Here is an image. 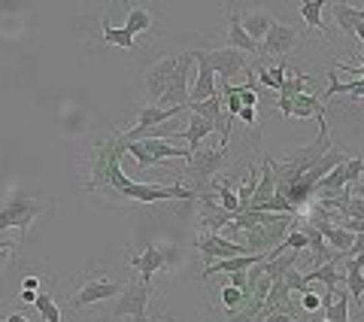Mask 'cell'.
<instances>
[{
    "label": "cell",
    "mask_w": 364,
    "mask_h": 322,
    "mask_svg": "<svg viewBox=\"0 0 364 322\" xmlns=\"http://www.w3.org/2000/svg\"><path fill=\"white\" fill-rule=\"evenodd\" d=\"M222 310L225 313H237L246 301H249V292L246 289H234V286H222Z\"/></svg>",
    "instance_id": "f1b7e54d"
},
{
    "label": "cell",
    "mask_w": 364,
    "mask_h": 322,
    "mask_svg": "<svg viewBox=\"0 0 364 322\" xmlns=\"http://www.w3.org/2000/svg\"><path fill=\"white\" fill-rule=\"evenodd\" d=\"M237 95H240L243 107H255V103H258V91L252 85H237Z\"/></svg>",
    "instance_id": "e575fe53"
},
{
    "label": "cell",
    "mask_w": 364,
    "mask_h": 322,
    "mask_svg": "<svg viewBox=\"0 0 364 322\" xmlns=\"http://www.w3.org/2000/svg\"><path fill=\"white\" fill-rule=\"evenodd\" d=\"M306 286L310 283H322L325 292H337L340 289V261H328V264H318L310 274H304Z\"/></svg>",
    "instance_id": "ffe728a7"
},
{
    "label": "cell",
    "mask_w": 364,
    "mask_h": 322,
    "mask_svg": "<svg viewBox=\"0 0 364 322\" xmlns=\"http://www.w3.org/2000/svg\"><path fill=\"white\" fill-rule=\"evenodd\" d=\"M188 107H155V103H146V107L140 110V116H136V125L131 131H122L116 140L119 143H136V140H143V134L146 131H152L158 128V125H167V122H173L176 116H182Z\"/></svg>",
    "instance_id": "5b68a950"
},
{
    "label": "cell",
    "mask_w": 364,
    "mask_h": 322,
    "mask_svg": "<svg viewBox=\"0 0 364 322\" xmlns=\"http://www.w3.org/2000/svg\"><path fill=\"white\" fill-rule=\"evenodd\" d=\"M191 55H195V52H191ZM195 61H198L200 67H198L195 85L188 88V103H200V100H210L213 95H219V88H215V73L207 67V61H200L198 55H195Z\"/></svg>",
    "instance_id": "2e32d148"
},
{
    "label": "cell",
    "mask_w": 364,
    "mask_h": 322,
    "mask_svg": "<svg viewBox=\"0 0 364 322\" xmlns=\"http://www.w3.org/2000/svg\"><path fill=\"white\" fill-rule=\"evenodd\" d=\"M0 249H16L13 240H0Z\"/></svg>",
    "instance_id": "bcb514c9"
},
{
    "label": "cell",
    "mask_w": 364,
    "mask_h": 322,
    "mask_svg": "<svg viewBox=\"0 0 364 322\" xmlns=\"http://www.w3.org/2000/svg\"><path fill=\"white\" fill-rule=\"evenodd\" d=\"M122 152H131L134 158H136V165L140 167H161V161H155L146 149L140 146V143H122Z\"/></svg>",
    "instance_id": "f546056e"
},
{
    "label": "cell",
    "mask_w": 364,
    "mask_h": 322,
    "mask_svg": "<svg viewBox=\"0 0 364 322\" xmlns=\"http://www.w3.org/2000/svg\"><path fill=\"white\" fill-rule=\"evenodd\" d=\"M13 256H16V249H0V271H4L6 264L13 261Z\"/></svg>",
    "instance_id": "ab89813d"
},
{
    "label": "cell",
    "mask_w": 364,
    "mask_h": 322,
    "mask_svg": "<svg viewBox=\"0 0 364 322\" xmlns=\"http://www.w3.org/2000/svg\"><path fill=\"white\" fill-rule=\"evenodd\" d=\"M322 322H328V319H322Z\"/></svg>",
    "instance_id": "c3c4849f"
},
{
    "label": "cell",
    "mask_w": 364,
    "mask_h": 322,
    "mask_svg": "<svg viewBox=\"0 0 364 322\" xmlns=\"http://www.w3.org/2000/svg\"><path fill=\"white\" fill-rule=\"evenodd\" d=\"M225 152H228V146L219 143V146H213V149H195L191 152V158L186 161V177L195 182V186H207V182L219 174V167L225 165Z\"/></svg>",
    "instance_id": "277c9868"
},
{
    "label": "cell",
    "mask_w": 364,
    "mask_h": 322,
    "mask_svg": "<svg viewBox=\"0 0 364 322\" xmlns=\"http://www.w3.org/2000/svg\"><path fill=\"white\" fill-rule=\"evenodd\" d=\"M352 256H364V234H355V244H352V249L346 252V259H352Z\"/></svg>",
    "instance_id": "74e56055"
},
{
    "label": "cell",
    "mask_w": 364,
    "mask_h": 322,
    "mask_svg": "<svg viewBox=\"0 0 364 322\" xmlns=\"http://www.w3.org/2000/svg\"><path fill=\"white\" fill-rule=\"evenodd\" d=\"M337 71H343V73L355 76V79H364V52H361V64H358V67H352V64H343V61H340V64H337Z\"/></svg>",
    "instance_id": "d590c367"
},
{
    "label": "cell",
    "mask_w": 364,
    "mask_h": 322,
    "mask_svg": "<svg viewBox=\"0 0 364 322\" xmlns=\"http://www.w3.org/2000/svg\"><path fill=\"white\" fill-rule=\"evenodd\" d=\"M195 246L200 249V256H203V264H215V261H225V259H237V256H252V252H246L243 244H231L228 237L222 234H207L203 232L198 240H195Z\"/></svg>",
    "instance_id": "ba28073f"
},
{
    "label": "cell",
    "mask_w": 364,
    "mask_h": 322,
    "mask_svg": "<svg viewBox=\"0 0 364 322\" xmlns=\"http://www.w3.org/2000/svg\"><path fill=\"white\" fill-rule=\"evenodd\" d=\"M124 286L119 280H109V277H95V280H88L79 286V292L73 298V307L76 310H85L91 304H97V301H109V298H116L122 295Z\"/></svg>",
    "instance_id": "30bf717a"
},
{
    "label": "cell",
    "mask_w": 364,
    "mask_h": 322,
    "mask_svg": "<svg viewBox=\"0 0 364 322\" xmlns=\"http://www.w3.org/2000/svg\"><path fill=\"white\" fill-rule=\"evenodd\" d=\"M237 119H240L243 125H249V128H255V125H258V113H255V107H243Z\"/></svg>",
    "instance_id": "8d00e7d4"
},
{
    "label": "cell",
    "mask_w": 364,
    "mask_h": 322,
    "mask_svg": "<svg viewBox=\"0 0 364 322\" xmlns=\"http://www.w3.org/2000/svg\"><path fill=\"white\" fill-rule=\"evenodd\" d=\"M277 110L282 113V119H322V116H328L325 103L318 100L310 88H306L304 95H294V98H279Z\"/></svg>",
    "instance_id": "9c48e42d"
},
{
    "label": "cell",
    "mask_w": 364,
    "mask_h": 322,
    "mask_svg": "<svg viewBox=\"0 0 364 322\" xmlns=\"http://www.w3.org/2000/svg\"><path fill=\"white\" fill-rule=\"evenodd\" d=\"M301 307L306 310V313H316V310H322V295H316L313 289L301 295Z\"/></svg>",
    "instance_id": "836d02e7"
},
{
    "label": "cell",
    "mask_w": 364,
    "mask_h": 322,
    "mask_svg": "<svg viewBox=\"0 0 364 322\" xmlns=\"http://www.w3.org/2000/svg\"><path fill=\"white\" fill-rule=\"evenodd\" d=\"M361 174H364V158H349L346 161V182L349 186H355L361 180Z\"/></svg>",
    "instance_id": "d6a6232c"
},
{
    "label": "cell",
    "mask_w": 364,
    "mask_h": 322,
    "mask_svg": "<svg viewBox=\"0 0 364 322\" xmlns=\"http://www.w3.org/2000/svg\"><path fill=\"white\" fill-rule=\"evenodd\" d=\"M210 134H215L210 122H203L200 116H191V119H188V128L176 131L173 140H186V143H188V149H191V152H195V149H200V143L207 140Z\"/></svg>",
    "instance_id": "d6986e66"
},
{
    "label": "cell",
    "mask_w": 364,
    "mask_h": 322,
    "mask_svg": "<svg viewBox=\"0 0 364 322\" xmlns=\"http://www.w3.org/2000/svg\"><path fill=\"white\" fill-rule=\"evenodd\" d=\"M294 46H298V31H291L289 25L273 21V28L267 31V37L261 40V52H264L267 58H282V55H289Z\"/></svg>",
    "instance_id": "8fae6325"
},
{
    "label": "cell",
    "mask_w": 364,
    "mask_h": 322,
    "mask_svg": "<svg viewBox=\"0 0 364 322\" xmlns=\"http://www.w3.org/2000/svg\"><path fill=\"white\" fill-rule=\"evenodd\" d=\"M195 55L200 61H207V67L213 73H219V83H231L237 73L249 71L246 67V55L225 46V49H195Z\"/></svg>",
    "instance_id": "8992f818"
},
{
    "label": "cell",
    "mask_w": 364,
    "mask_h": 322,
    "mask_svg": "<svg viewBox=\"0 0 364 322\" xmlns=\"http://www.w3.org/2000/svg\"><path fill=\"white\" fill-rule=\"evenodd\" d=\"M188 113L191 116H200L203 122H210L213 125V131H222V143L228 146V137H231V128L222 122V95H213L210 100H200V103H188Z\"/></svg>",
    "instance_id": "5bb4252c"
},
{
    "label": "cell",
    "mask_w": 364,
    "mask_h": 322,
    "mask_svg": "<svg viewBox=\"0 0 364 322\" xmlns=\"http://www.w3.org/2000/svg\"><path fill=\"white\" fill-rule=\"evenodd\" d=\"M128 264H131L136 274H140V280H143V283H152L155 274L167 268V256H164V252L158 249L155 244H146V249H143V252H136V256H131Z\"/></svg>",
    "instance_id": "4fadbf2b"
},
{
    "label": "cell",
    "mask_w": 364,
    "mask_h": 322,
    "mask_svg": "<svg viewBox=\"0 0 364 322\" xmlns=\"http://www.w3.org/2000/svg\"><path fill=\"white\" fill-rule=\"evenodd\" d=\"M124 31L131 33V37H136V33H146L152 28V16H149V9L146 6H134L131 13H128V19H124V25H122Z\"/></svg>",
    "instance_id": "4316f807"
},
{
    "label": "cell",
    "mask_w": 364,
    "mask_h": 322,
    "mask_svg": "<svg viewBox=\"0 0 364 322\" xmlns=\"http://www.w3.org/2000/svg\"><path fill=\"white\" fill-rule=\"evenodd\" d=\"M358 182H361V186H364V174H361V180H358Z\"/></svg>",
    "instance_id": "7dc6e473"
},
{
    "label": "cell",
    "mask_w": 364,
    "mask_h": 322,
    "mask_svg": "<svg viewBox=\"0 0 364 322\" xmlns=\"http://www.w3.org/2000/svg\"><path fill=\"white\" fill-rule=\"evenodd\" d=\"M33 307H37V313H40L46 322H64V319H61V307L55 304V298L49 295V289H40V292H37V301H33Z\"/></svg>",
    "instance_id": "83f0119b"
},
{
    "label": "cell",
    "mask_w": 364,
    "mask_h": 322,
    "mask_svg": "<svg viewBox=\"0 0 364 322\" xmlns=\"http://www.w3.org/2000/svg\"><path fill=\"white\" fill-rule=\"evenodd\" d=\"M325 9H328V0H304V4H301V19H304V25L313 28V31H318L322 37H328V28H325V21H322Z\"/></svg>",
    "instance_id": "7402d4cb"
},
{
    "label": "cell",
    "mask_w": 364,
    "mask_h": 322,
    "mask_svg": "<svg viewBox=\"0 0 364 322\" xmlns=\"http://www.w3.org/2000/svg\"><path fill=\"white\" fill-rule=\"evenodd\" d=\"M282 283H286L289 286V292L294 295V292H298V295H304V292H310V286H306V280H304V274L298 271V268H291L289 274H286V277H282Z\"/></svg>",
    "instance_id": "4dcf8cb0"
},
{
    "label": "cell",
    "mask_w": 364,
    "mask_h": 322,
    "mask_svg": "<svg viewBox=\"0 0 364 322\" xmlns=\"http://www.w3.org/2000/svg\"><path fill=\"white\" fill-rule=\"evenodd\" d=\"M173 67H176V58L173 55H167V58H161V61H155L149 71L143 73V85H146V91H149V98H152V103H158L164 98V91H167V83H170V73H173Z\"/></svg>",
    "instance_id": "7c38bea8"
},
{
    "label": "cell",
    "mask_w": 364,
    "mask_h": 322,
    "mask_svg": "<svg viewBox=\"0 0 364 322\" xmlns=\"http://www.w3.org/2000/svg\"><path fill=\"white\" fill-rule=\"evenodd\" d=\"M213 192H215V194H213L215 204H219L225 213H231V216L240 213V201H237V192L231 189V182H228V180H219V182H215V189H213Z\"/></svg>",
    "instance_id": "d4e9b609"
},
{
    "label": "cell",
    "mask_w": 364,
    "mask_h": 322,
    "mask_svg": "<svg viewBox=\"0 0 364 322\" xmlns=\"http://www.w3.org/2000/svg\"><path fill=\"white\" fill-rule=\"evenodd\" d=\"M352 33H355V40H358V43H364V21H361V25L352 28Z\"/></svg>",
    "instance_id": "7bdbcfd3"
},
{
    "label": "cell",
    "mask_w": 364,
    "mask_h": 322,
    "mask_svg": "<svg viewBox=\"0 0 364 322\" xmlns=\"http://www.w3.org/2000/svg\"><path fill=\"white\" fill-rule=\"evenodd\" d=\"M340 219H364V198H355V194H352L349 204L340 210Z\"/></svg>",
    "instance_id": "1f68e13d"
},
{
    "label": "cell",
    "mask_w": 364,
    "mask_h": 322,
    "mask_svg": "<svg viewBox=\"0 0 364 322\" xmlns=\"http://www.w3.org/2000/svg\"><path fill=\"white\" fill-rule=\"evenodd\" d=\"M267 256H258V252H252V256H237V259H225V261H215L210 264V268L200 271V277H213V274H237V271H249L252 264H261Z\"/></svg>",
    "instance_id": "ac0fdd59"
},
{
    "label": "cell",
    "mask_w": 364,
    "mask_h": 322,
    "mask_svg": "<svg viewBox=\"0 0 364 322\" xmlns=\"http://www.w3.org/2000/svg\"><path fill=\"white\" fill-rule=\"evenodd\" d=\"M255 71H258V83L264 85V88L279 91L282 85H286V71H289V64H261V67H255Z\"/></svg>",
    "instance_id": "cb8c5ba5"
},
{
    "label": "cell",
    "mask_w": 364,
    "mask_h": 322,
    "mask_svg": "<svg viewBox=\"0 0 364 322\" xmlns=\"http://www.w3.org/2000/svg\"><path fill=\"white\" fill-rule=\"evenodd\" d=\"M6 322H31V319H28L25 313H9V316H6Z\"/></svg>",
    "instance_id": "ee69618b"
},
{
    "label": "cell",
    "mask_w": 364,
    "mask_h": 322,
    "mask_svg": "<svg viewBox=\"0 0 364 322\" xmlns=\"http://www.w3.org/2000/svg\"><path fill=\"white\" fill-rule=\"evenodd\" d=\"M122 143L119 140H104L97 143L95 152V167H91L88 192L104 194V198L124 204H161V201H200V192L182 189V186H149V182H134L124 177L122 170Z\"/></svg>",
    "instance_id": "6da1fadb"
},
{
    "label": "cell",
    "mask_w": 364,
    "mask_h": 322,
    "mask_svg": "<svg viewBox=\"0 0 364 322\" xmlns=\"http://www.w3.org/2000/svg\"><path fill=\"white\" fill-rule=\"evenodd\" d=\"M328 9L334 13L337 28H340V31H346V33H352V28L364 21V9L352 6V4H328Z\"/></svg>",
    "instance_id": "603a6c76"
},
{
    "label": "cell",
    "mask_w": 364,
    "mask_h": 322,
    "mask_svg": "<svg viewBox=\"0 0 364 322\" xmlns=\"http://www.w3.org/2000/svg\"><path fill=\"white\" fill-rule=\"evenodd\" d=\"M228 46H231V49H237V52H243V55H258V52H261L258 46L249 40V33L243 31L240 13H231V25H228Z\"/></svg>",
    "instance_id": "44dd1931"
},
{
    "label": "cell",
    "mask_w": 364,
    "mask_h": 322,
    "mask_svg": "<svg viewBox=\"0 0 364 322\" xmlns=\"http://www.w3.org/2000/svg\"><path fill=\"white\" fill-rule=\"evenodd\" d=\"M273 192H277V174H273V158H261L258 161V186H255V194H252V204H249V210H264V204L273 198Z\"/></svg>",
    "instance_id": "9a60e30c"
},
{
    "label": "cell",
    "mask_w": 364,
    "mask_h": 322,
    "mask_svg": "<svg viewBox=\"0 0 364 322\" xmlns=\"http://www.w3.org/2000/svg\"><path fill=\"white\" fill-rule=\"evenodd\" d=\"M149 298H152V283H143L140 277H131L124 283V289L116 301V313L119 319H134V322H146L149 316Z\"/></svg>",
    "instance_id": "3957f363"
},
{
    "label": "cell",
    "mask_w": 364,
    "mask_h": 322,
    "mask_svg": "<svg viewBox=\"0 0 364 322\" xmlns=\"http://www.w3.org/2000/svg\"><path fill=\"white\" fill-rule=\"evenodd\" d=\"M191 61H195V55L191 52L176 55V67H173V73H170L167 91H164V98L158 100L155 107H164V103H170V107H188V71H191Z\"/></svg>",
    "instance_id": "52a82bcc"
},
{
    "label": "cell",
    "mask_w": 364,
    "mask_h": 322,
    "mask_svg": "<svg viewBox=\"0 0 364 322\" xmlns=\"http://www.w3.org/2000/svg\"><path fill=\"white\" fill-rule=\"evenodd\" d=\"M21 289L37 292V289H40V277H25V280H21Z\"/></svg>",
    "instance_id": "f35d334b"
},
{
    "label": "cell",
    "mask_w": 364,
    "mask_h": 322,
    "mask_svg": "<svg viewBox=\"0 0 364 322\" xmlns=\"http://www.w3.org/2000/svg\"><path fill=\"white\" fill-rule=\"evenodd\" d=\"M18 298H21V301H25V304H33V301H37V292H28V289H21V292H18Z\"/></svg>",
    "instance_id": "b9f144b4"
},
{
    "label": "cell",
    "mask_w": 364,
    "mask_h": 322,
    "mask_svg": "<svg viewBox=\"0 0 364 322\" xmlns=\"http://www.w3.org/2000/svg\"><path fill=\"white\" fill-rule=\"evenodd\" d=\"M100 28H104V46H122V49H128L134 52L136 46H134V37L124 28H116V25H109V19L100 21Z\"/></svg>",
    "instance_id": "484cf974"
},
{
    "label": "cell",
    "mask_w": 364,
    "mask_h": 322,
    "mask_svg": "<svg viewBox=\"0 0 364 322\" xmlns=\"http://www.w3.org/2000/svg\"><path fill=\"white\" fill-rule=\"evenodd\" d=\"M349 192L355 194V198H364V186H361V182H355V186H349Z\"/></svg>",
    "instance_id": "f6af8a7d"
},
{
    "label": "cell",
    "mask_w": 364,
    "mask_h": 322,
    "mask_svg": "<svg viewBox=\"0 0 364 322\" xmlns=\"http://www.w3.org/2000/svg\"><path fill=\"white\" fill-rule=\"evenodd\" d=\"M240 25H243V31L249 33V40H252L258 49H261V40H264L267 31L273 28V16L264 13V9H252V13L240 16Z\"/></svg>",
    "instance_id": "e0dca14e"
},
{
    "label": "cell",
    "mask_w": 364,
    "mask_h": 322,
    "mask_svg": "<svg viewBox=\"0 0 364 322\" xmlns=\"http://www.w3.org/2000/svg\"><path fill=\"white\" fill-rule=\"evenodd\" d=\"M46 210H49V201H37L31 194H13L9 201L0 204V240L9 228H18L21 234H28L37 216H43Z\"/></svg>",
    "instance_id": "7a4b0ae2"
},
{
    "label": "cell",
    "mask_w": 364,
    "mask_h": 322,
    "mask_svg": "<svg viewBox=\"0 0 364 322\" xmlns=\"http://www.w3.org/2000/svg\"><path fill=\"white\" fill-rule=\"evenodd\" d=\"M264 322H294V316H289V313H273V316H267Z\"/></svg>",
    "instance_id": "60d3db41"
}]
</instances>
